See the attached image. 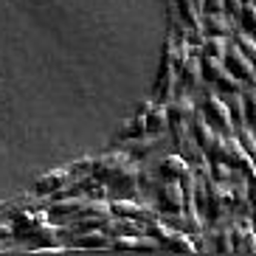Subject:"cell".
<instances>
[{"mask_svg":"<svg viewBox=\"0 0 256 256\" xmlns=\"http://www.w3.org/2000/svg\"><path fill=\"white\" fill-rule=\"evenodd\" d=\"M144 231L150 234V236H155V242H158L160 248L180 250V254H186V250H197V245L192 242V236H188L186 231L169 226V222H164V220H152V222H146Z\"/></svg>","mask_w":256,"mask_h":256,"instance_id":"obj_1","label":"cell"},{"mask_svg":"<svg viewBox=\"0 0 256 256\" xmlns=\"http://www.w3.org/2000/svg\"><path fill=\"white\" fill-rule=\"evenodd\" d=\"M74 245H79V248H104V245H110V240H107V234H102V228H90L88 234L76 236Z\"/></svg>","mask_w":256,"mask_h":256,"instance_id":"obj_20","label":"cell"},{"mask_svg":"<svg viewBox=\"0 0 256 256\" xmlns=\"http://www.w3.org/2000/svg\"><path fill=\"white\" fill-rule=\"evenodd\" d=\"M226 0H203V12H222Z\"/></svg>","mask_w":256,"mask_h":256,"instance_id":"obj_24","label":"cell"},{"mask_svg":"<svg viewBox=\"0 0 256 256\" xmlns=\"http://www.w3.org/2000/svg\"><path fill=\"white\" fill-rule=\"evenodd\" d=\"M178 8H180L183 20L188 26H200V17H203V0H178Z\"/></svg>","mask_w":256,"mask_h":256,"instance_id":"obj_19","label":"cell"},{"mask_svg":"<svg viewBox=\"0 0 256 256\" xmlns=\"http://www.w3.org/2000/svg\"><path fill=\"white\" fill-rule=\"evenodd\" d=\"M166 116H169V127L172 124H188L194 118V102L188 96H172L166 102Z\"/></svg>","mask_w":256,"mask_h":256,"instance_id":"obj_11","label":"cell"},{"mask_svg":"<svg viewBox=\"0 0 256 256\" xmlns=\"http://www.w3.org/2000/svg\"><path fill=\"white\" fill-rule=\"evenodd\" d=\"M84 197H68V200H56L54 203V208H51V214L54 217H68V214H82V208H84Z\"/></svg>","mask_w":256,"mask_h":256,"instance_id":"obj_18","label":"cell"},{"mask_svg":"<svg viewBox=\"0 0 256 256\" xmlns=\"http://www.w3.org/2000/svg\"><path fill=\"white\" fill-rule=\"evenodd\" d=\"M236 23L242 31H248L256 37V3H242L240 14H236Z\"/></svg>","mask_w":256,"mask_h":256,"instance_id":"obj_21","label":"cell"},{"mask_svg":"<svg viewBox=\"0 0 256 256\" xmlns=\"http://www.w3.org/2000/svg\"><path fill=\"white\" fill-rule=\"evenodd\" d=\"M242 3H254V0H242Z\"/></svg>","mask_w":256,"mask_h":256,"instance_id":"obj_25","label":"cell"},{"mask_svg":"<svg viewBox=\"0 0 256 256\" xmlns=\"http://www.w3.org/2000/svg\"><path fill=\"white\" fill-rule=\"evenodd\" d=\"M222 62H226V68L231 70L240 82H248V84H256V65L245 56V54L240 51V46L231 40V46H228L226 56H222Z\"/></svg>","mask_w":256,"mask_h":256,"instance_id":"obj_5","label":"cell"},{"mask_svg":"<svg viewBox=\"0 0 256 256\" xmlns=\"http://www.w3.org/2000/svg\"><path fill=\"white\" fill-rule=\"evenodd\" d=\"M203 116H206V121H208L211 127L217 130V132H222V136H234V121H231V113H228L226 102H222L220 96L208 93V96L203 98Z\"/></svg>","mask_w":256,"mask_h":256,"instance_id":"obj_3","label":"cell"},{"mask_svg":"<svg viewBox=\"0 0 256 256\" xmlns=\"http://www.w3.org/2000/svg\"><path fill=\"white\" fill-rule=\"evenodd\" d=\"M169 127V116H166V104H155L152 102L146 116H144V130H146V136H158L164 130Z\"/></svg>","mask_w":256,"mask_h":256,"instance_id":"obj_14","label":"cell"},{"mask_svg":"<svg viewBox=\"0 0 256 256\" xmlns=\"http://www.w3.org/2000/svg\"><path fill=\"white\" fill-rule=\"evenodd\" d=\"M127 164H130L127 155H116V152H113V155H104L102 160H96V164H93V178H96L98 183H104V186H107V183L113 180V178Z\"/></svg>","mask_w":256,"mask_h":256,"instance_id":"obj_10","label":"cell"},{"mask_svg":"<svg viewBox=\"0 0 256 256\" xmlns=\"http://www.w3.org/2000/svg\"><path fill=\"white\" fill-rule=\"evenodd\" d=\"M226 107L228 113H231V121H234V130L240 127V124H245V98H242V90H231L226 93Z\"/></svg>","mask_w":256,"mask_h":256,"instance_id":"obj_16","label":"cell"},{"mask_svg":"<svg viewBox=\"0 0 256 256\" xmlns=\"http://www.w3.org/2000/svg\"><path fill=\"white\" fill-rule=\"evenodd\" d=\"M200 65H203V79L214 90H220V93L242 90V82L226 68V62L220 56H200Z\"/></svg>","mask_w":256,"mask_h":256,"instance_id":"obj_2","label":"cell"},{"mask_svg":"<svg viewBox=\"0 0 256 256\" xmlns=\"http://www.w3.org/2000/svg\"><path fill=\"white\" fill-rule=\"evenodd\" d=\"M234 138H236L242 150H245L250 158L256 160V130L250 127V124H240V127L234 130Z\"/></svg>","mask_w":256,"mask_h":256,"instance_id":"obj_17","label":"cell"},{"mask_svg":"<svg viewBox=\"0 0 256 256\" xmlns=\"http://www.w3.org/2000/svg\"><path fill=\"white\" fill-rule=\"evenodd\" d=\"M155 169H158L160 180H183L192 172V166H188V160L183 155H164V158H158Z\"/></svg>","mask_w":256,"mask_h":256,"instance_id":"obj_8","label":"cell"},{"mask_svg":"<svg viewBox=\"0 0 256 256\" xmlns=\"http://www.w3.org/2000/svg\"><path fill=\"white\" fill-rule=\"evenodd\" d=\"M155 197H158V208L164 214H178L186 208V194H183L180 180H160L155 186Z\"/></svg>","mask_w":256,"mask_h":256,"instance_id":"obj_4","label":"cell"},{"mask_svg":"<svg viewBox=\"0 0 256 256\" xmlns=\"http://www.w3.org/2000/svg\"><path fill=\"white\" fill-rule=\"evenodd\" d=\"M110 211L121 220H136V222H144V226L152 222V220H158V214L152 208L138 206V203H132V200H116V203H110Z\"/></svg>","mask_w":256,"mask_h":256,"instance_id":"obj_6","label":"cell"},{"mask_svg":"<svg viewBox=\"0 0 256 256\" xmlns=\"http://www.w3.org/2000/svg\"><path fill=\"white\" fill-rule=\"evenodd\" d=\"M211 248L214 250H234V222L226 228H220V231H214V242H211Z\"/></svg>","mask_w":256,"mask_h":256,"instance_id":"obj_23","label":"cell"},{"mask_svg":"<svg viewBox=\"0 0 256 256\" xmlns=\"http://www.w3.org/2000/svg\"><path fill=\"white\" fill-rule=\"evenodd\" d=\"M234 250H242V254H256V228L248 217H242L234 222Z\"/></svg>","mask_w":256,"mask_h":256,"instance_id":"obj_12","label":"cell"},{"mask_svg":"<svg viewBox=\"0 0 256 256\" xmlns=\"http://www.w3.org/2000/svg\"><path fill=\"white\" fill-rule=\"evenodd\" d=\"M188 130H192V136H194L197 146H200L203 152H208L211 146H214V141H217V136H220L217 130L206 121V116H197V113H194V118L188 121Z\"/></svg>","mask_w":256,"mask_h":256,"instance_id":"obj_13","label":"cell"},{"mask_svg":"<svg viewBox=\"0 0 256 256\" xmlns=\"http://www.w3.org/2000/svg\"><path fill=\"white\" fill-rule=\"evenodd\" d=\"M203 34H217V37H231L234 34V17L226 12H203L200 17Z\"/></svg>","mask_w":256,"mask_h":256,"instance_id":"obj_9","label":"cell"},{"mask_svg":"<svg viewBox=\"0 0 256 256\" xmlns=\"http://www.w3.org/2000/svg\"><path fill=\"white\" fill-rule=\"evenodd\" d=\"M228 46H231V40L228 37H217V34H206V40H203V46L197 48V54L200 56H226V51H228Z\"/></svg>","mask_w":256,"mask_h":256,"instance_id":"obj_15","label":"cell"},{"mask_svg":"<svg viewBox=\"0 0 256 256\" xmlns=\"http://www.w3.org/2000/svg\"><path fill=\"white\" fill-rule=\"evenodd\" d=\"M178 79H180L183 88H188V90H194V88H200L203 84V65H200V54H188L186 60L178 65Z\"/></svg>","mask_w":256,"mask_h":256,"instance_id":"obj_7","label":"cell"},{"mask_svg":"<svg viewBox=\"0 0 256 256\" xmlns=\"http://www.w3.org/2000/svg\"><path fill=\"white\" fill-rule=\"evenodd\" d=\"M65 180H68V172H48L46 178L37 180V192L40 194H48V192H54V188H62Z\"/></svg>","mask_w":256,"mask_h":256,"instance_id":"obj_22","label":"cell"}]
</instances>
